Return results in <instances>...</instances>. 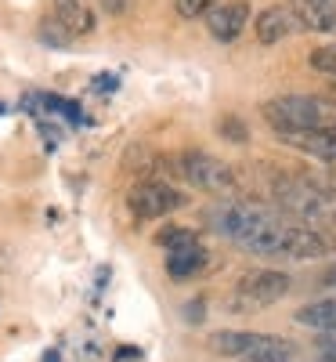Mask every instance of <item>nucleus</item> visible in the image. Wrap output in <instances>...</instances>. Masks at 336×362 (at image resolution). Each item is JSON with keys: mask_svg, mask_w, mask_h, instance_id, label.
<instances>
[{"mask_svg": "<svg viewBox=\"0 0 336 362\" xmlns=\"http://www.w3.org/2000/svg\"><path fill=\"white\" fill-rule=\"evenodd\" d=\"M156 247H163L167 254L199 247V232H196V228H185V225H167V228L156 232Z\"/></svg>", "mask_w": 336, "mask_h": 362, "instance_id": "obj_16", "label": "nucleus"}, {"mask_svg": "<svg viewBox=\"0 0 336 362\" xmlns=\"http://www.w3.org/2000/svg\"><path fill=\"white\" fill-rule=\"evenodd\" d=\"M300 29L315 33H336V0H289L286 4Z\"/></svg>", "mask_w": 336, "mask_h": 362, "instance_id": "obj_9", "label": "nucleus"}, {"mask_svg": "<svg viewBox=\"0 0 336 362\" xmlns=\"http://www.w3.org/2000/svg\"><path fill=\"white\" fill-rule=\"evenodd\" d=\"M318 362H336V337H322V355Z\"/></svg>", "mask_w": 336, "mask_h": 362, "instance_id": "obj_22", "label": "nucleus"}, {"mask_svg": "<svg viewBox=\"0 0 336 362\" xmlns=\"http://www.w3.org/2000/svg\"><path fill=\"white\" fill-rule=\"evenodd\" d=\"M293 29H300L296 25V18H293V11L289 8H264L257 18H253V33H257V40L260 44H279V40H286Z\"/></svg>", "mask_w": 336, "mask_h": 362, "instance_id": "obj_12", "label": "nucleus"}, {"mask_svg": "<svg viewBox=\"0 0 336 362\" xmlns=\"http://www.w3.org/2000/svg\"><path fill=\"white\" fill-rule=\"evenodd\" d=\"M275 206L293 214L300 225H311V228L336 225V192L325 189L322 181H308V177L275 181Z\"/></svg>", "mask_w": 336, "mask_h": 362, "instance_id": "obj_2", "label": "nucleus"}, {"mask_svg": "<svg viewBox=\"0 0 336 362\" xmlns=\"http://www.w3.org/2000/svg\"><path fill=\"white\" fill-rule=\"evenodd\" d=\"M329 127H332V131H336V116H332V124H329Z\"/></svg>", "mask_w": 336, "mask_h": 362, "instance_id": "obj_24", "label": "nucleus"}, {"mask_svg": "<svg viewBox=\"0 0 336 362\" xmlns=\"http://www.w3.org/2000/svg\"><path fill=\"white\" fill-rule=\"evenodd\" d=\"M127 206H131V214L141 218V221H160V218L177 214L181 206H188V196L181 189H174L170 181H141V185L131 189Z\"/></svg>", "mask_w": 336, "mask_h": 362, "instance_id": "obj_6", "label": "nucleus"}, {"mask_svg": "<svg viewBox=\"0 0 336 362\" xmlns=\"http://www.w3.org/2000/svg\"><path fill=\"white\" fill-rule=\"evenodd\" d=\"M275 214H279L275 206H264V203H253V199H217L206 210V225H210V232L239 243V239H246L257 225L271 221Z\"/></svg>", "mask_w": 336, "mask_h": 362, "instance_id": "obj_4", "label": "nucleus"}, {"mask_svg": "<svg viewBox=\"0 0 336 362\" xmlns=\"http://www.w3.org/2000/svg\"><path fill=\"white\" fill-rule=\"evenodd\" d=\"M51 8H54V22L66 29L69 37H87V33H95V11H90L83 0H51Z\"/></svg>", "mask_w": 336, "mask_h": 362, "instance_id": "obj_13", "label": "nucleus"}, {"mask_svg": "<svg viewBox=\"0 0 336 362\" xmlns=\"http://www.w3.org/2000/svg\"><path fill=\"white\" fill-rule=\"evenodd\" d=\"M286 145L300 148L322 163H336V131L325 124V127H315V131H296V134H282Z\"/></svg>", "mask_w": 336, "mask_h": 362, "instance_id": "obj_10", "label": "nucleus"}, {"mask_svg": "<svg viewBox=\"0 0 336 362\" xmlns=\"http://www.w3.org/2000/svg\"><path fill=\"white\" fill-rule=\"evenodd\" d=\"M235 247L250 250L257 257H282V261H315L336 250V235H325L322 228L300 225V221H282L275 214L271 221L257 225L246 239H239Z\"/></svg>", "mask_w": 336, "mask_h": 362, "instance_id": "obj_1", "label": "nucleus"}, {"mask_svg": "<svg viewBox=\"0 0 336 362\" xmlns=\"http://www.w3.org/2000/svg\"><path fill=\"white\" fill-rule=\"evenodd\" d=\"M264 119L271 124L275 134H296V131H315V127H325V119L332 112L329 102L322 98H311V95H279L260 105Z\"/></svg>", "mask_w": 336, "mask_h": 362, "instance_id": "obj_3", "label": "nucleus"}, {"mask_svg": "<svg viewBox=\"0 0 336 362\" xmlns=\"http://www.w3.org/2000/svg\"><path fill=\"white\" fill-rule=\"evenodd\" d=\"M271 341V334H250V329H217L210 337V351L213 355H232V358H242L257 348H264Z\"/></svg>", "mask_w": 336, "mask_h": 362, "instance_id": "obj_11", "label": "nucleus"}, {"mask_svg": "<svg viewBox=\"0 0 336 362\" xmlns=\"http://www.w3.org/2000/svg\"><path fill=\"white\" fill-rule=\"evenodd\" d=\"M311 66H315L318 73H329V76H336V44L311 51Z\"/></svg>", "mask_w": 336, "mask_h": 362, "instance_id": "obj_21", "label": "nucleus"}, {"mask_svg": "<svg viewBox=\"0 0 336 362\" xmlns=\"http://www.w3.org/2000/svg\"><path fill=\"white\" fill-rule=\"evenodd\" d=\"M300 326L315 329L322 337H336V297H325V300H311V305L296 308L293 315Z\"/></svg>", "mask_w": 336, "mask_h": 362, "instance_id": "obj_14", "label": "nucleus"}, {"mask_svg": "<svg viewBox=\"0 0 336 362\" xmlns=\"http://www.w3.org/2000/svg\"><path fill=\"white\" fill-rule=\"evenodd\" d=\"M213 4H221V0H174V11H177L181 18H199V15H206Z\"/></svg>", "mask_w": 336, "mask_h": 362, "instance_id": "obj_20", "label": "nucleus"}, {"mask_svg": "<svg viewBox=\"0 0 336 362\" xmlns=\"http://www.w3.org/2000/svg\"><path fill=\"white\" fill-rule=\"evenodd\" d=\"M239 362H300V358H296V351H293L289 341L271 337L264 348H257V351H250V355H242Z\"/></svg>", "mask_w": 336, "mask_h": 362, "instance_id": "obj_17", "label": "nucleus"}, {"mask_svg": "<svg viewBox=\"0 0 336 362\" xmlns=\"http://www.w3.org/2000/svg\"><path fill=\"white\" fill-rule=\"evenodd\" d=\"M206 264H210V254H206L203 247H188V250L167 254V272H170V279H196Z\"/></svg>", "mask_w": 336, "mask_h": 362, "instance_id": "obj_15", "label": "nucleus"}, {"mask_svg": "<svg viewBox=\"0 0 336 362\" xmlns=\"http://www.w3.org/2000/svg\"><path fill=\"white\" fill-rule=\"evenodd\" d=\"M37 37H40L44 44H51V47H66V44L73 40V37H69L66 29H62V25L54 22V18H44V22H40V29H37Z\"/></svg>", "mask_w": 336, "mask_h": 362, "instance_id": "obj_19", "label": "nucleus"}, {"mask_svg": "<svg viewBox=\"0 0 336 362\" xmlns=\"http://www.w3.org/2000/svg\"><path fill=\"white\" fill-rule=\"evenodd\" d=\"M217 134H221V138H228V141H235V145L250 141V127L242 124V119H239L235 112H224V116L217 119Z\"/></svg>", "mask_w": 336, "mask_h": 362, "instance_id": "obj_18", "label": "nucleus"}, {"mask_svg": "<svg viewBox=\"0 0 336 362\" xmlns=\"http://www.w3.org/2000/svg\"><path fill=\"white\" fill-rule=\"evenodd\" d=\"M289 290H293V283H289L286 272L260 268V272H250V276L239 279L232 305L235 308H268V305H275V300H282Z\"/></svg>", "mask_w": 336, "mask_h": 362, "instance_id": "obj_7", "label": "nucleus"}, {"mask_svg": "<svg viewBox=\"0 0 336 362\" xmlns=\"http://www.w3.org/2000/svg\"><path fill=\"white\" fill-rule=\"evenodd\" d=\"M174 163H177V174L185 177L188 185H196V189H203V192H210V196H228V192H235V185H239L235 170H232L224 160L203 153V148H188V153H181Z\"/></svg>", "mask_w": 336, "mask_h": 362, "instance_id": "obj_5", "label": "nucleus"}, {"mask_svg": "<svg viewBox=\"0 0 336 362\" xmlns=\"http://www.w3.org/2000/svg\"><path fill=\"white\" fill-rule=\"evenodd\" d=\"M322 283H325V286H336V264H329V268L322 272Z\"/></svg>", "mask_w": 336, "mask_h": 362, "instance_id": "obj_23", "label": "nucleus"}, {"mask_svg": "<svg viewBox=\"0 0 336 362\" xmlns=\"http://www.w3.org/2000/svg\"><path fill=\"white\" fill-rule=\"evenodd\" d=\"M250 25V4L246 0H224V4H213L206 11V29L213 40H235L242 37V29Z\"/></svg>", "mask_w": 336, "mask_h": 362, "instance_id": "obj_8", "label": "nucleus"}]
</instances>
